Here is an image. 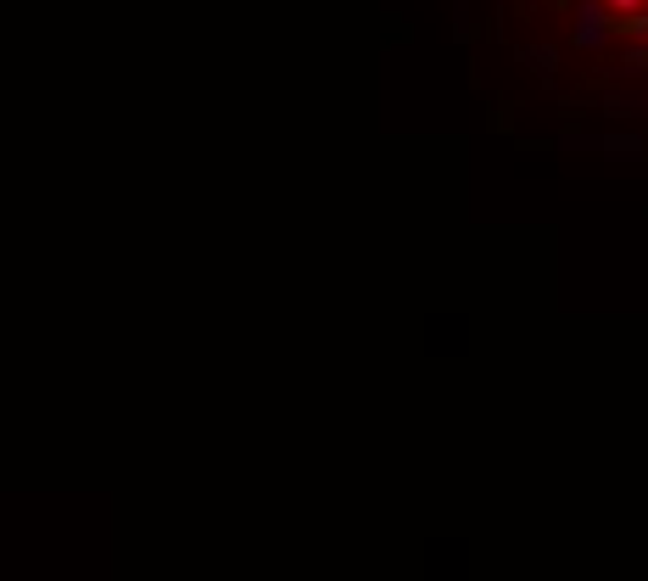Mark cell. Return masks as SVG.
Returning <instances> with one entry per match:
<instances>
[{"label":"cell","instance_id":"cell-1","mask_svg":"<svg viewBox=\"0 0 648 581\" xmlns=\"http://www.w3.org/2000/svg\"><path fill=\"white\" fill-rule=\"evenodd\" d=\"M609 6H615V12H632V6H637V0H609Z\"/></svg>","mask_w":648,"mask_h":581}]
</instances>
